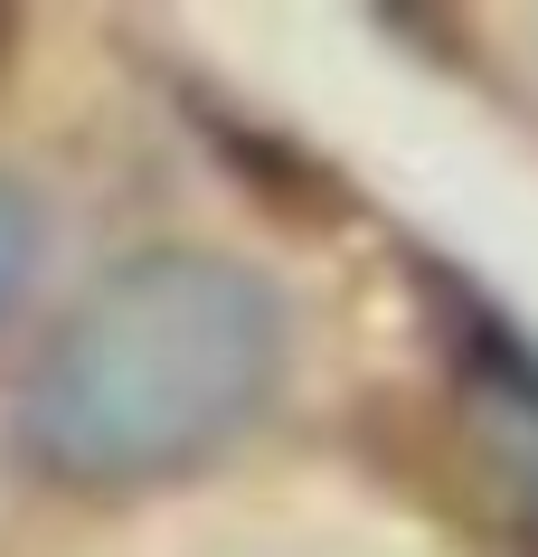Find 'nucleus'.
Returning <instances> with one entry per match:
<instances>
[{
    "label": "nucleus",
    "instance_id": "nucleus-1",
    "mask_svg": "<svg viewBox=\"0 0 538 557\" xmlns=\"http://www.w3.org/2000/svg\"><path fill=\"white\" fill-rule=\"evenodd\" d=\"M284 379V294L209 246L114 264L29 369L20 444L76 492L179 482L265 416Z\"/></svg>",
    "mask_w": 538,
    "mask_h": 557
},
{
    "label": "nucleus",
    "instance_id": "nucleus-2",
    "mask_svg": "<svg viewBox=\"0 0 538 557\" xmlns=\"http://www.w3.org/2000/svg\"><path fill=\"white\" fill-rule=\"evenodd\" d=\"M20 274H29V199L0 180V312H10V294H20Z\"/></svg>",
    "mask_w": 538,
    "mask_h": 557
}]
</instances>
